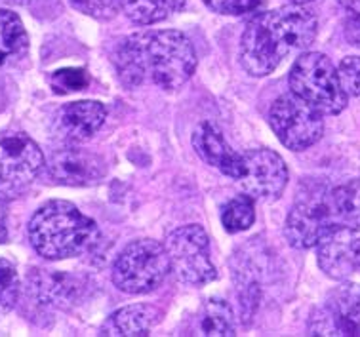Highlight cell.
I'll return each instance as SVG.
<instances>
[{
	"instance_id": "52a82bcc",
	"label": "cell",
	"mask_w": 360,
	"mask_h": 337,
	"mask_svg": "<svg viewBox=\"0 0 360 337\" xmlns=\"http://www.w3.org/2000/svg\"><path fill=\"white\" fill-rule=\"evenodd\" d=\"M44 168V155L23 132H0V202L15 201Z\"/></svg>"
},
{
	"instance_id": "6da1fadb",
	"label": "cell",
	"mask_w": 360,
	"mask_h": 337,
	"mask_svg": "<svg viewBox=\"0 0 360 337\" xmlns=\"http://www.w3.org/2000/svg\"><path fill=\"white\" fill-rule=\"evenodd\" d=\"M115 65L128 88L151 84L160 90H177L197 69V52L179 31H141L122 40Z\"/></svg>"
},
{
	"instance_id": "7a4b0ae2",
	"label": "cell",
	"mask_w": 360,
	"mask_h": 337,
	"mask_svg": "<svg viewBox=\"0 0 360 337\" xmlns=\"http://www.w3.org/2000/svg\"><path fill=\"white\" fill-rule=\"evenodd\" d=\"M316 31L319 21L314 13L302 4L257 13L240 37V65L252 77H267L281 65L282 59L313 44Z\"/></svg>"
},
{
	"instance_id": "e0dca14e",
	"label": "cell",
	"mask_w": 360,
	"mask_h": 337,
	"mask_svg": "<svg viewBox=\"0 0 360 337\" xmlns=\"http://www.w3.org/2000/svg\"><path fill=\"white\" fill-rule=\"evenodd\" d=\"M193 147L204 163L217 168L231 179H240L244 174V158L231 149L221 132L214 124L202 122L193 134Z\"/></svg>"
},
{
	"instance_id": "5b68a950",
	"label": "cell",
	"mask_w": 360,
	"mask_h": 337,
	"mask_svg": "<svg viewBox=\"0 0 360 337\" xmlns=\"http://www.w3.org/2000/svg\"><path fill=\"white\" fill-rule=\"evenodd\" d=\"M288 82L297 98L322 115H340L347 107V91L343 90L340 72L324 53H302L290 71Z\"/></svg>"
},
{
	"instance_id": "4dcf8cb0",
	"label": "cell",
	"mask_w": 360,
	"mask_h": 337,
	"mask_svg": "<svg viewBox=\"0 0 360 337\" xmlns=\"http://www.w3.org/2000/svg\"><path fill=\"white\" fill-rule=\"evenodd\" d=\"M359 269H360V248H359Z\"/></svg>"
},
{
	"instance_id": "8fae6325",
	"label": "cell",
	"mask_w": 360,
	"mask_h": 337,
	"mask_svg": "<svg viewBox=\"0 0 360 337\" xmlns=\"http://www.w3.org/2000/svg\"><path fill=\"white\" fill-rule=\"evenodd\" d=\"M244 174L238 179L244 193L259 201H273L288 185V166L278 153L271 149H252L244 153Z\"/></svg>"
},
{
	"instance_id": "9a60e30c",
	"label": "cell",
	"mask_w": 360,
	"mask_h": 337,
	"mask_svg": "<svg viewBox=\"0 0 360 337\" xmlns=\"http://www.w3.org/2000/svg\"><path fill=\"white\" fill-rule=\"evenodd\" d=\"M319 267L330 279L343 280L359 269V231L335 229L319 244Z\"/></svg>"
},
{
	"instance_id": "d6986e66",
	"label": "cell",
	"mask_w": 360,
	"mask_h": 337,
	"mask_svg": "<svg viewBox=\"0 0 360 337\" xmlns=\"http://www.w3.org/2000/svg\"><path fill=\"white\" fill-rule=\"evenodd\" d=\"M193 331V336H235V320L229 303L217 298L208 299L198 311L197 324Z\"/></svg>"
},
{
	"instance_id": "d4e9b609",
	"label": "cell",
	"mask_w": 360,
	"mask_h": 337,
	"mask_svg": "<svg viewBox=\"0 0 360 337\" xmlns=\"http://www.w3.org/2000/svg\"><path fill=\"white\" fill-rule=\"evenodd\" d=\"M340 80L343 84V90L347 91V96L360 98V58L359 56H349L341 59L340 67Z\"/></svg>"
},
{
	"instance_id": "f1b7e54d",
	"label": "cell",
	"mask_w": 360,
	"mask_h": 337,
	"mask_svg": "<svg viewBox=\"0 0 360 337\" xmlns=\"http://www.w3.org/2000/svg\"><path fill=\"white\" fill-rule=\"evenodd\" d=\"M290 4H307V2H313V0H288Z\"/></svg>"
},
{
	"instance_id": "44dd1931",
	"label": "cell",
	"mask_w": 360,
	"mask_h": 337,
	"mask_svg": "<svg viewBox=\"0 0 360 337\" xmlns=\"http://www.w3.org/2000/svg\"><path fill=\"white\" fill-rule=\"evenodd\" d=\"M254 220H256V208H254V198L250 195L231 198L221 210V223L227 233H243L254 225Z\"/></svg>"
},
{
	"instance_id": "7402d4cb",
	"label": "cell",
	"mask_w": 360,
	"mask_h": 337,
	"mask_svg": "<svg viewBox=\"0 0 360 337\" xmlns=\"http://www.w3.org/2000/svg\"><path fill=\"white\" fill-rule=\"evenodd\" d=\"M335 195L343 227L360 231V179H353L345 185H335Z\"/></svg>"
},
{
	"instance_id": "f546056e",
	"label": "cell",
	"mask_w": 360,
	"mask_h": 337,
	"mask_svg": "<svg viewBox=\"0 0 360 337\" xmlns=\"http://www.w3.org/2000/svg\"><path fill=\"white\" fill-rule=\"evenodd\" d=\"M0 109H2V94H0Z\"/></svg>"
},
{
	"instance_id": "30bf717a",
	"label": "cell",
	"mask_w": 360,
	"mask_h": 337,
	"mask_svg": "<svg viewBox=\"0 0 360 337\" xmlns=\"http://www.w3.org/2000/svg\"><path fill=\"white\" fill-rule=\"evenodd\" d=\"M309 336H360V286L345 282L328 293L311 314Z\"/></svg>"
},
{
	"instance_id": "4fadbf2b",
	"label": "cell",
	"mask_w": 360,
	"mask_h": 337,
	"mask_svg": "<svg viewBox=\"0 0 360 337\" xmlns=\"http://www.w3.org/2000/svg\"><path fill=\"white\" fill-rule=\"evenodd\" d=\"M105 118H107V109L103 103L84 99V101L63 105L56 115L53 128L61 141L67 145H77L96 136L103 126Z\"/></svg>"
},
{
	"instance_id": "ac0fdd59",
	"label": "cell",
	"mask_w": 360,
	"mask_h": 337,
	"mask_svg": "<svg viewBox=\"0 0 360 337\" xmlns=\"http://www.w3.org/2000/svg\"><path fill=\"white\" fill-rule=\"evenodd\" d=\"M162 312L147 303H136L122 307L107 318L99 330V336H149V331L160 322Z\"/></svg>"
},
{
	"instance_id": "603a6c76",
	"label": "cell",
	"mask_w": 360,
	"mask_h": 337,
	"mask_svg": "<svg viewBox=\"0 0 360 337\" xmlns=\"http://www.w3.org/2000/svg\"><path fill=\"white\" fill-rule=\"evenodd\" d=\"M21 282L15 267L0 257V317L12 311L20 298Z\"/></svg>"
},
{
	"instance_id": "5bb4252c",
	"label": "cell",
	"mask_w": 360,
	"mask_h": 337,
	"mask_svg": "<svg viewBox=\"0 0 360 337\" xmlns=\"http://www.w3.org/2000/svg\"><path fill=\"white\" fill-rule=\"evenodd\" d=\"M46 170L53 182L72 187L94 185L105 175V164L101 158L77 147L56 151L48 160Z\"/></svg>"
},
{
	"instance_id": "cb8c5ba5",
	"label": "cell",
	"mask_w": 360,
	"mask_h": 337,
	"mask_svg": "<svg viewBox=\"0 0 360 337\" xmlns=\"http://www.w3.org/2000/svg\"><path fill=\"white\" fill-rule=\"evenodd\" d=\"M88 82H90V78H88L84 69H77V67L59 69L50 78V84H52L56 94H69V91L84 90Z\"/></svg>"
},
{
	"instance_id": "277c9868",
	"label": "cell",
	"mask_w": 360,
	"mask_h": 337,
	"mask_svg": "<svg viewBox=\"0 0 360 337\" xmlns=\"http://www.w3.org/2000/svg\"><path fill=\"white\" fill-rule=\"evenodd\" d=\"M343 227L335 185L321 179H303L284 225L290 246L309 250L321 244L328 234Z\"/></svg>"
},
{
	"instance_id": "ffe728a7",
	"label": "cell",
	"mask_w": 360,
	"mask_h": 337,
	"mask_svg": "<svg viewBox=\"0 0 360 337\" xmlns=\"http://www.w3.org/2000/svg\"><path fill=\"white\" fill-rule=\"evenodd\" d=\"M27 31L18 13L0 10V65L20 56L27 48Z\"/></svg>"
},
{
	"instance_id": "83f0119b",
	"label": "cell",
	"mask_w": 360,
	"mask_h": 337,
	"mask_svg": "<svg viewBox=\"0 0 360 337\" xmlns=\"http://www.w3.org/2000/svg\"><path fill=\"white\" fill-rule=\"evenodd\" d=\"M6 202H0V244L8 240V223H6V210H4Z\"/></svg>"
},
{
	"instance_id": "3957f363",
	"label": "cell",
	"mask_w": 360,
	"mask_h": 337,
	"mask_svg": "<svg viewBox=\"0 0 360 337\" xmlns=\"http://www.w3.org/2000/svg\"><path fill=\"white\" fill-rule=\"evenodd\" d=\"M29 240L46 260H69L90 252L99 240L96 221L67 201H50L29 221Z\"/></svg>"
},
{
	"instance_id": "9c48e42d",
	"label": "cell",
	"mask_w": 360,
	"mask_h": 337,
	"mask_svg": "<svg viewBox=\"0 0 360 337\" xmlns=\"http://www.w3.org/2000/svg\"><path fill=\"white\" fill-rule=\"evenodd\" d=\"M322 113L297 98L294 91L284 94L269 109V124L278 141L290 151L313 147L324 134Z\"/></svg>"
},
{
	"instance_id": "484cf974",
	"label": "cell",
	"mask_w": 360,
	"mask_h": 337,
	"mask_svg": "<svg viewBox=\"0 0 360 337\" xmlns=\"http://www.w3.org/2000/svg\"><path fill=\"white\" fill-rule=\"evenodd\" d=\"M204 4L216 13L223 15H244L256 12L262 0H204Z\"/></svg>"
},
{
	"instance_id": "7c38bea8",
	"label": "cell",
	"mask_w": 360,
	"mask_h": 337,
	"mask_svg": "<svg viewBox=\"0 0 360 337\" xmlns=\"http://www.w3.org/2000/svg\"><path fill=\"white\" fill-rule=\"evenodd\" d=\"M79 12L96 20H111L122 13L136 25H153L185 6V0H71Z\"/></svg>"
},
{
	"instance_id": "2e32d148",
	"label": "cell",
	"mask_w": 360,
	"mask_h": 337,
	"mask_svg": "<svg viewBox=\"0 0 360 337\" xmlns=\"http://www.w3.org/2000/svg\"><path fill=\"white\" fill-rule=\"evenodd\" d=\"M27 293L37 303L65 309L69 305L77 303L82 293V284L79 279L67 272L34 269L27 279Z\"/></svg>"
},
{
	"instance_id": "8992f818",
	"label": "cell",
	"mask_w": 360,
	"mask_h": 337,
	"mask_svg": "<svg viewBox=\"0 0 360 337\" xmlns=\"http://www.w3.org/2000/svg\"><path fill=\"white\" fill-rule=\"evenodd\" d=\"M170 271V255L164 244L153 239L134 240L112 263V282L124 293H149Z\"/></svg>"
},
{
	"instance_id": "4316f807",
	"label": "cell",
	"mask_w": 360,
	"mask_h": 337,
	"mask_svg": "<svg viewBox=\"0 0 360 337\" xmlns=\"http://www.w3.org/2000/svg\"><path fill=\"white\" fill-rule=\"evenodd\" d=\"M340 6L347 13V34L360 46V0H340Z\"/></svg>"
},
{
	"instance_id": "ba28073f",
	"label": "cell",
	"mask_w": 360,
	"mask_h": 337,
	"mask_svg": "<svg viewBox=\"0 0 360 337\" xmlns=\"http://www.w3.org/2000/svg\"><path fill=\"white\" fill-rule=\"evenodd\" d=\"M164 246L170 255L172 272L179 282L204 286L217 279V269L210 250V239L200 225H185L172 231L166 236Z\"/></svg>"
}]
</instances>
